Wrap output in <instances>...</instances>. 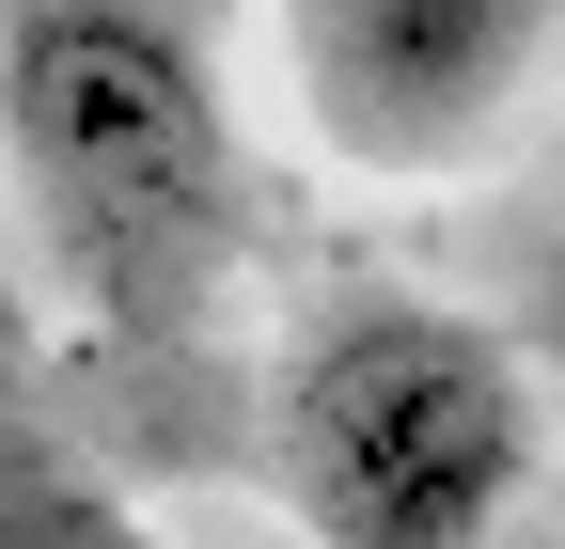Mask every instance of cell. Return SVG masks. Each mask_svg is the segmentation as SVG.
Here are the masks:
<instances>
[{
    "mask_svg": "<svg viewBox=\"0 0 565 549\" xmlns=\"http://www.w3.org/2000/svg\"><path fill=\"white\" fill-rule=\"evenodd\" d=\"M565 47V0H282V63L345 158H471L503 142L534 63Z\"/></svg>",
    "mask_w": 565,
    "mask_h": 549,
    "instance_id": "3957f363",
    "label": "cell"
},
{
    "mask_svg": "<svg viewBox=\"0 0 565 549\" xmlns=\"http://www.w3.org/2000/svg\"><path fill=\"white\" fill-rule=\"evenodd\" d=\"M17 189L110 330H173L236 251V126L141 0H32L0 32Z\"/></svg>",
    "mask_w": 565,
    "mask_h": 549,
    "instance_id": "6da1fadb",
    "label": "cell"
},
{
    "mask_svg": "<svg viewBox=\"0 0 565 549\" xmlns=\"http://www.w3.org/2000/svg\"><path fill=\"white\" fill-rule=\"evenodd\" d=\"M0 549H158L79 455H47L32 424H0Z\"/></svg>",
    "mask_w": 565,
    "mask_h": 549,
    "instance_id": "277c9868",
    "label": "cell"
},
{
    "mask_svg": "<svg viewBox=\"0 0 565 549\" xmlns=\"http://www.w3.org/2000/svg\"><path fill=\"white\" fill-rule=\"evenodd\" d=\"M534 487V377L503 330L362 299L282 377V503L315 549H487Z\"/></svg>",
    "mask_w": 565,
    "mask_h": 549,
    "instance_id": "7a4b0ae2",
    "label": "cell"
}]
</instances>
